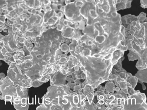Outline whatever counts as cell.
<instances>
[{
	"label": "cell",
	"mask_w": 147,
	"mask_h": 110,
	"mask_svg": "<svg viewBox=\"0 0 147 110\" xmlns=\"http://www.w3.org/2000/svg\"><path fill=\"white\" fill-rule=\"evenodd\" d=\"M126 45L129 52L130 61L137 60L136 67L138 70L147 68V22L132 21L125 28Z\"/></svg>",
	"instance_id": "6da1fadb"
},
{
	"label": "cell",
	"mask_w": 147,
	"mask_h": 110,
	"mask_svg": "<svg viewBox=\"0 0 147 110\" xmlns=\"http://www.w3.org/2000/svg\"><path fill=\"white\" fill-rule=\"evenodd\" d=\"M122 110H147L146 95L139 91L128 95L123 102Z\"/></svg>",
	"instance_id": "7a4b0ae2"
},
{
	"label": "cell",
	"mask_w": 147,
	"mask_h": 110,
	"mask_svg": "<svg viewBox=\"0 0 147 110\" xmlns=\"http://www.w3.org/2000/svg\"><path fill=\"white\" fill-rule=\"evenodd\" d=\"M137 20L138 16H135L131 14L127 15L121 17L122 25L124 26L125 28H127L132 21Z\"/></svg>",
	"instance_id": "3957f363"
},
{
	"label": "cell",
	"mask_w": 147,
	"mask_h": 110,
	"mask_svg": "<svg viewBox=\"0 0 147 110\" xmlns=\"http://www.w3.org/2000/svg\"><path fill=\"white\" fill-rule=\"evenodd\" d=\"M135 76L141 83L145 82L147 83V68L144 69L138 70Z\"/></svg>",
	"instance_id": "277c9868"
},
{
	"label": "cell",
	"mask_w": 147,
	"mask_h": 110,
	"mask_svg": "<svg viewBox=\"0 0 147 110\" xmlns=\"http://www.w3.org/2000/svg\"><path fill=\"white\" fill-rule=\"evenodd\" d=\"M115 83L111 82H109L106 84L105 88L106 90L110 93H114L116 91V88L115 87Z\"/></svg>",
	"instance_id": "5b68a950"
},
{
	"label": "cell",
	"mask_w": 147,
	"mask_h": 110,
	"mask_svg": "<svg viewBox=\"0 0 147 110\" xmlns=\"http://www.w3.org/2000/svg\"><path fill=\"white\" fill-rule=\"evenodd\" d=\"M138 20L140 22H143V21H147L146 14L144 12L140 13L139 15L138 16Z\"/></svg>",
	"instance_id": "8992f818"
},
{
	"label": "cell",
	"mask_w": 147,
	"mask_h": 110,
	"mask_svg": "<svg viewBox=\"0 0 147 110\" xmlns=\"http://www.w3.org/2000/svg\"><path fill=\"white\" fill-rule=\"evenodd\" d=\"M141 6L143 8H147V0H141Z\"/></svg>",
	"instance_id": "52a82bcc"
}]
</instances>
